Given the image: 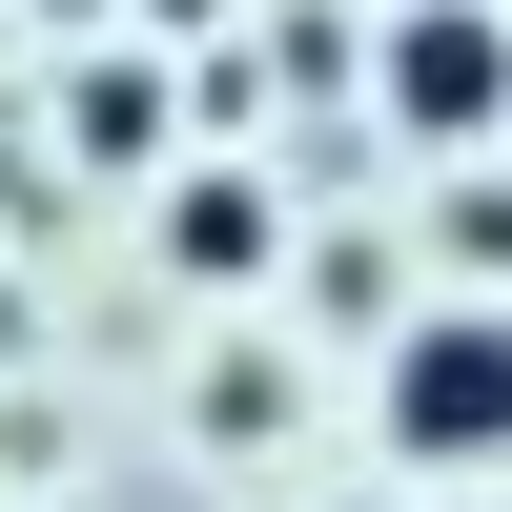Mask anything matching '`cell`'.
I'll list each match as a JSON object with an SVG mask.
<instances>
[{
    "instance_id": "277c9868",
    "label": "cell",
    "mask_w": 512,
    "mask_h": 512,
    "mask_svg": "<svg viewBox=\"0 0 512 512\" xmlns=\"http://www.w3.org/2000/svg\"><path fill=\"white\" fill-rule=\"evenodd\" d=\"M82 144L144 164V144H164V82H144V62H82Z\"/></svg>"
},
{
    "instance_id": "3957f363",
    "label": "cell",
    "mask_w": 512,
    "mask_h": 512,
    "mask_svg": "<svg viewBox=\"0 0 512 512\" xmlns=\"http://www.w3.org/2000/svg\"><path fill=\"white\" fill-rule=\"evenodd\" d=\"M164 246H185V267H226V287H246V267H267V185H226V164H205V185L164 205Z\"/></svg>"
},
{
    "instance_id": "7a4b0ae2",
    "label": "cell",
    "mask_w": 512,
    "mask_h": 512,
    "mask_svg": "<svg viewBox=\"0 0 512 512\" xmlns=\"http://www.w3.org/2000/svg\"><path fill=\"white\" fill-rule=\"evenodd\" d=\"M369 82H390L410 144H472V123H512V21H492V0H410Z\"/></svg>"
},
{
    "instance_id": "6da1fadb",
    "label": "cell",
    "mask_w": 512,
    "mask_h": 512,
    "mask_svg": "<svg viewBox=\"0 0 512 512\" xmlns=\"http://www.w3.org/2000/svg\"><path fill=\"white\" fill-rule=\"evenodd\" d=\"M390 451H431V472L512 451V308H431V328H390Z\"/></svg>"
}]
</instances>
